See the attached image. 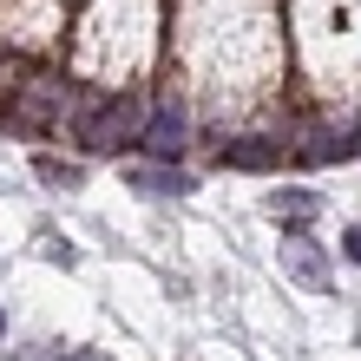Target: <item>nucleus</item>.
Returning <instances> with one entry per match:
<instances>
[{
	"instance_id": "obj_1",
	"label": "nucleus",
	"mask_w": 361,
	"mask_h": 361,
	"mask_svg": "<svg viewBox=\"0 0 361 361\" xmlns=\"http://www.w3.org/2000/svg\"><path fill=\"white\" fill-rule=\"evenodd\" d=\"M79 145L86 152H118L125 138H138L145 132V112L125 92H92V99H79Z\"/></svg>"
},
{
	"instance_id": "obj_2",
	"label": "nucleus",
	"mask_w": 361,
	"mask_h": 361,
	"mask_svg": "<svg viewBox=\"0 0 361 361\" xmlns=\"http://www.w3.org/2000/svg\"><path fill=\"white\" fill-rule=\"evenodd\" d=\"M66 99H73V86H66V79L39 73V79H27V86H20V99H13V118L39 132V125H53L59 112H66Z\"/></svg>"
},
{
	"instance_id": "obj_3",
	"label": "nucleus",
	"mask_w": 361,
	"mask_h": 361,
	"mask_svg": "<svg viewBox=\"0 0 361 361\" xmlns=\"http://www.w3.org/2000/svg\"><path fill=\"white\" fill-rule=\"evenodd\" d=\"M184 138H190V132H184V105H178V99H164L158 112L145 118V132H138V145H145L152 158H178Z\"/></svg>"
},
{
	"instance_id": "obj_4",
	"label": "nucleus",
	"mask_w": 361,
	"mask_h": 361,
	"mask_svg": "<svg viewBox=\"0 0 361 361\" xmlns=\"http://www.w3.org/2000/svg\"><path fill=\"white\" fill-rule=\"evenodd\" d=\"M283 269H289L302 289H329V257H322L309 237H283Z\"/></svg>"
},
{
	"instance_id": "obj_5",
	"label": "nucleus",
	"mask_w": 361,
	"mask_h": 361,
	"mask_svg": "<svg viewBox=\"0 0 361 361\" xmlns=\"http://www.w3.org/2000/svg\"><path fill=\"white\" fill-rule=\"evenodd\" d=\"M276 158H283V145H276L269 132H263V138H237V145H224V164H237V171H269Z\"/></svg>"
},
{
	"instance_id": "obj_6",
	"label": "nucleus",
	"mask_w": 361,
	"mask_h": 361,
	"mask_svg": "<svg viewBox=\"0 0 361 361\" xmlns=\"http://www.w3.org/2000/svg\"><path fill=\"white\" fill-rule=\"evenodd\" d=\"M125 184H138L145 197H184V190H190V178L178 171V164H152V171H132Z\"/></svg>"
},
{
	"instance_id": "obj_7",
	"label": "nucleus",
	"mask_w": 361,
	"mask_h": 361,
	"mask_svg": "<svg viewBox=\"0 0 361 361\" xmlns=\"http://www.w3.org/2000/svg\"><path fill=\"white\" fill-rule=\"evenodd\" d=\"M361 152V138L355 132H315L309 145H302V158L309 164H342V158H355Z\"/></svg>"
},
{
	"instance_id": "obj_8",
	"label": "nucleus",
	"mask_w": 361,
	"mask_h": 361,
	"mask_svg": "<svg viewBox=\"0 0 361 361\" xmlns=\"http://www.w3.org/2000/svg\"><path fill=\"white\" fill-rule=\"evenodd\" d=\"M269 210H276L283 224H309L315 210H322V197H315V190H276V197H269Z\"/></svg>"
},
{
	"instance_id": "obj_9",
	"label": "nucleus",
	"mask_w": 361,
	"mask_h": 361,
	"mask_svg": "<svg viewBox=\"0 0 361 361\" xmlns=\"http://www.w3.org/2000/svg\"><path fill=\"white\" fill-rule=\"evenodd\" d=\"M33 171L47 178L53 190H73V184H79V164H66V158H33Z\"/></svg>"
},
{
	"instance_id": "obj_10",
	"label": "nucleus",
	"mask_w": 361,
	"mask_h": 361,
	"mask_svg": "<svg viewBox=\"0 0 361 361\" xmlns=\"http://www.w3.org/2000/svg\"><path fill=\"white\" fill-rule=\"evenodd\" d=\"M348 263H361V230H348Z\"/></svg>"
},
{
	"instance_id": "obj_11",
	"label": "nucleus",
	"mask_w": 361,
	"mask_h": 361,
	"mask_svg": "<svg viewBox=\"0 0 361 361\" xmlns=\"http://www.w3.org/2000/svg\"><path fill=\"white\" fill-rule=\"evenodd\" d=\"M73 361H105V355H92V348H86V355H73Z\"/></svg>"
},
{
	"instance_id": "obj_12",
	"label": "nucleus",
	"mask_w": 361,
	"mask_h": 361,
	"mask_svg": "<svg viewBox=\"0 0 361 361\" xmlns=\"http://www.w3.org/2000/svg\"><path fill=\"white\" fill-rule=\"evenodd\" d=\"M0 335H7V315H0Z\"/></svg>"
}]
</instances>
